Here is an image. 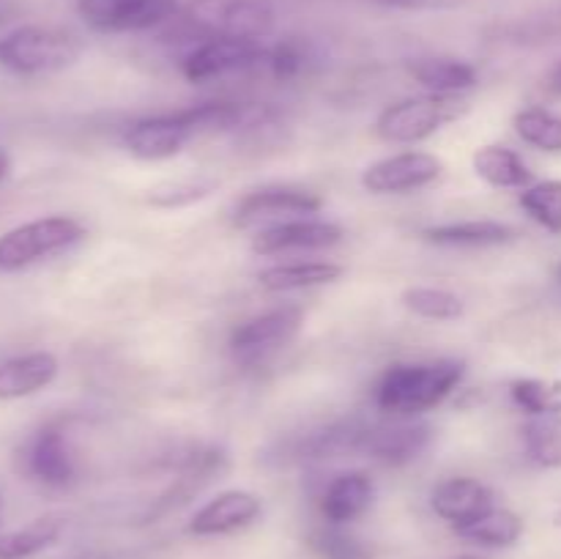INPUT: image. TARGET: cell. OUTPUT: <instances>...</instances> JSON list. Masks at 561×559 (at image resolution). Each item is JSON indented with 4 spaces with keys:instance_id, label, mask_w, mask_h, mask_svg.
<instances>
[{
    "instance_id": "obj_18",
    "label": "cell",
    "mask_w": 561,
    "mask_h": 559,
    "mask_svg": "<svg viewBox=\"0 0 561 559\" xmlns=\"http://www.w3.org/2000/svg\"><path fill=\"white\" fill-rule=\"evenodd\" d=\"M376 497V486L365 471H345L327 486L321 497V513L332 524H345L365 513Z\"/></svg>"
},
{
    "instance_id": "obj_29",
    "label": "cell",
    "mask_w": 561,
    "mask_h": 559,
    "mask_svg": "<svg viewBox=\"0 0 561 559\" xmlns=\"http://www.w3.org/2000/svg\"><path fill=\"white\" fill-rule=\"evenodd\" d=\"M510 395L529 417L561 411V384L542 381V378H518L510 384Z\"/></svg>"
},
{
    "instance_id": "obj_14",
    "label": "cell",
    "mask_w": 561,
    "mask_h": 559,
    "mask_svg": "<svg viewBox=\"0 0 561 559\" xmlns=\"http://www.w3.org/2000/svg\"><path fill=\"white\" fill-rule=\"evenodd\" d=\"M431 504L436 515L453 524V529L471 524L474 518L485 515L488 510L496 507L491 488L480 480H471V477H453V480L438 482L433 488Z\"/></svg>"
},
{
    "instance_id": "obj_16",
    "label": "cell",
    "mask_w": 561,
    "mask_h": 559,
    "mask_svg": "<svg viewBox=\"0 0 561 559\" xmlns=\"http://www.w3.org/2000/svg\"><path fill=\"white\" fill-rule=\"evenodd\" d=\"M27 471L38 482L53 488H64L75 480V458L69 453V444L60 427L47 425L33 436L27 444Z\"/></svg>"
},
{
    "instance_id": "obj_37",
    "label": "cell",
    "mask_w": 561,
    "mask_h": 559,
    "mask_svg": "<svg viewBox=\"0 0 561 559\" xmlns=\"http://www.w3.org/2000/svg\"><path fill=\"white\" fill-rule=\"evenodd\" d=\"M466 559H469V557H466Z\"/></svg>"
},
{
    "instance_id": "obj_34",
    "label": "cell",
    "mask_w": 561,
    "mask_h": 559,
    "mask_svg": "<svg viewBox=\"0 0 561 559\" xmlns=\"http://www.w3.org/2000/svg\"><path fill=\"white\" fill-rule=\"evenodd\" d=\"M553 85H557L559 91H561V66L557 69V75H553Z\"/></svg>"
},
{
    "instance_id": "obj_27",
    "label": "cell",
    "mask_w": 561,
    "mask_h": 559,
    "mask_svg": "<svg viewBox=\"0 0 561 559\" xmlns=\"http://www.w3.org/2000/svg\"><path fill=\"white\" fill-rule=\"evenodd\" d=\"M515 132L524 137L529 146L542 148V151L561 153V115L548 113L542 107L520 110L515 115Z\"/></svg>"
},
{
    "instance_id": "obj_9",
    "label": "cell",
    "mask_w": 561,
    "mask_h": 559,
    "mask_svg": "<svg viewBox=\"0 0 561 559\" xmlns=\"http://www.w3.org/2000/svg\"><path fill=\"white\" fill-rule=\"evenodd\" d=\"M444 173V162L427 151H405L378 159L362 173L365 190L376 195H405L433 184Z\"/></svg>"
},
{
    "instance_id": "obj_6",
    "label": "cell",
    "mask_w": 561,
    "mask_h": 559,
    "mask_svg": "<svg viewBox=\"0 0 561 559\" xmlns=\"http://www.w3.org/2000/svg\"><path fill=\"white\" fill-rule=\"evenodd\" d=\"M77 11L93 31L135 33L173 20L179 0H80Z\"/></svg>"
},
{
    "instance_id": "obj_21",
    "label": "cell",
    "mask_w": 561,
    "mask_h": 559,
    "mask_svg": "<svg viewBox=\"0 0 561 559\" xmlns=\"http://www.w3.org/2000/svg\"><path fill=\"white\" fill-rule=\"evenodd\" d=\"M409 71L431 93H463L477 85L474 66L458 58H420Z\"/></svg>"
},
{
    "instance_id": "obj_15",
    "label": "cell",
    "mask_w": 561,
    "mask_h": 559,
    "mask_svg": "<svg viewBox=\"0 0 561 559\" xmlns=\"http://www.w3.org/2000/svg\"><path fill=\"white\" fill-rule=\"evenodd\" d=\"M261 515V499L250 491H225L201 507L190 521V532L197 537L228 535L244 529Z\"/></svg>"
},
{
    "instance_id": "obj_22",
    "label": "cell",
    "mask_w": 561,
    "mask_h": 559,
    "mask_svg": "<svg viewBox=\"0 0 561 559\" xmlns=\"http://www.w3.org/2000/svg\"><path fill=\"white\" fill-rule=\"evenodd\" d=\"M343 277V266L329 261L310 263H283V266H268L257 274V283L266 290H299L316 288V285L334 283Z\"/></svg>"
},
{
    "instance_id": "obj_5",
    "label": "cell",
    "mask_w": 561,
    "mask_h": 559,
    "mask_svg": "<svg viewBox=\"0 0 561 559\" xmlns=\"http://www.w3.org/2000/svg\"><path fill=\"white\" fill-rule=\"evenodd\" d=\"M85 236L75 217H44L0 236V272H20L55 252L69 250Z\"/></svg>"
},
{
    "instance_id": "obj_33",
    "label": "cell",
    "mask_w": 561,
    "mask_h": 559,
    "mask_svg": "<svg viewBox=\"0 0 561 559\" xmlns=\"http://www.w3.org/2000/svg\"><path fill=\"white\" fill-rule=\"evenodd\" d=\"M9 170H11V159H9V153H5L3 148H0V181H3L5 175H9Z\"/></svg>"
},
{
    "instance_id": "obj_20",
    "label": "cell",
    "mask_w": 561,
    "mask_h": 559,
    "mask_svg": "<svg viewBox=\"0 0 561 559\" xmlns=\"http://www.w3.org/2000/svg\"><path fill=\"white\" fill-rule=\"evenodd\" d=\"M422 236L433 244L444 247H493L513 241L515 230L504 223H493V219H466V223L436 225Z\"/></svg>"
},
{
    "instance_id": "obj_17",
    "label": "cell",
    "mask_w": 561,
    "mask_h": 559,
    "mask_svg": "<svg viewBox=\"0 0 561 559\" xmlns=\"http://www.w3.org/2000/svg\"><path fill=\"white\" fill-rule=\"evenodd\" d=\"M58 376V360L47 351L14 356L0 365V400H16L36 395L38 389L49 387Z\"/></svg>"
},
{
    "instance_id": "obj_23",
    "label": "cell",
    "mask_w": 561,
    "mask_h": 559,
    "mask_svg": "<svg viewBox=\"0 0 561 559\" xmlns=\"http://www.w3.org/2000/svg\"><path fill=\"white\" fill-rule=\"evenodd\" d=\"M455 535L463 537V540L477 543V546L485 548H507L515 546L524 535V521L513 513V510L493 507L485 515L474 518L471 524L458 526Z\"/></svg>"
},
{
    "instance_id": "obj_8",
    "label": "cell",
    "mask_w": 561,
    "mask_h": 559,
    "mask_svg": "<svg viewBox=\"0 0 561 559\" xmlns=\"http://www.w3.org/2000/svg\"><path fill=\"white\" fill-rule=\"evenodd\" d=\"M266 58L268 49L257 38H206L181 60V71L190 82H206L230 71L250 69Z\"/></svg>"
},
{
    "instance_id": "obj_26",
    "label": "cell",
    "mask_w": 561,
    "mask_h": 559,
    "mask_svg": "<svg viewBox=\"0 0 561 559\" xmlns=\"http://www.w3.org/2000/svg\"><path fill=\"white\" fill-rule=\"evenodd\" d=\"M403 305L409 307L414 316L427 318V321H455L463 316V301L455 296L453 290L444 288H405Z\"/></svg>"
},
{
    "instance_id": "obj_31",
    "label": "cell",
    "mask_w": 561,
    "mask_h": 559,
    "mask_svg": "<svg viewBox=\"0 0 561 559\" xmlns=\"http://www.w3.org/2000/svg\"><path fill=\"white\" fill-rule=\"evenodd\" d=\"M268 69L277 80H290L301 71V64H305V53L296 42H279L277 47L268 49V58H266Z\"/></svg>"
},
{
    "instance_id": "obj_13",
    "label": "cell",
    "mask_w": 561,
    "mask_h": 559,
    "mask_svg": "<svg viewBox=\"0 0 561 559\" xmlns=\"http://www.w3.org/2000/svg\"><path fill=\"white\" fill-rule=\"evenodd\" d=\"M190 140L192 132L186 129L184 121L175 113L142 118L137 124H131L129 132H126V148H129V153L137 159H146V162L175 157V153L184 151V146Z\"/></svg>"
},
{
    "instance_id": "obj_7",
    "label": "cell",
    "mask_w": 561,
    "mask_h": 559,
    "mask_svg": "<svg viewBox=\"0 0 561 559\" xmlns=\"http://www.w3.org/2000/svg\"><path fill=\"white\" fill-rule=\"evenodd\" d=\"M301 310L299 307H279V310L263 312V316L250 318L230 334V351L244 365L266 360L277 354L279 349L290 343L301 329Z\"/></svg>"
},
{
    "instance_id": "obj_36",
    "label": "cell",
    "mask_w": 561,
    "mask_h": 559,
    "mask_svg": "<svg viewBox=\"0 0 561 559\" xmlns=\"http://www.w3.org/2000/svg\"><path fill=\"white\" fill-rule=\"evenodd\" d=\"M557 274H559V280H561V266H559V269H557Z\"/></svg>"
},
{
    "instance_id": "obj_25",
    "label": "cell",
    "mask_w": 561,
    "mask_h": 559,
    "mask_svg": "<svg viewBox=\"0 0 561 559\" xmlns=\"http://www.w3.org/2000/svg\"><path fill=\"white\" fill-rule=\"evenodd\" d=\"M60 524L58 518H38L33 524L22 526V529L11 532L0 540V559H27L33 554L44 551V548L53 546L60 537Z\"/></svg>"
},
{
    "instance_id": "obj_35",
    "label": "cell",
    "mask_w": 561,
    "mask_h": 559,
    "mask_svg": "<svg viewBox=\"0 0 561 559\" xmlns=\"http://www.w3.org/2000/svg\"><path fill=\"white\" fill-rule=\"evenodd\" d=\"M557 526H561V510L557 513Z\"/></svg>"
},
{
    "instance_id": "obj_12",
    "label": "cell",
    "mask_w": 561,
    "mask_h": 559,
    "mask_svg": "<svg viewBox=\"0 0 561 559\" xmlns=\"http://www.w3.org/2000/svg\"><path fill=\"white\" fill-rule=\"evenodd\" d=\"M321 208V197L312 192L294 190V186H266L244 195L236 206V225L239 228H252L257 223H288L283 217H296V214H316Z\"/></svg>"
},
{
    "instance_id": "obj_28",
    "label": "cell",
    "mask_w": 561,
    "mask_h": 559,
    "mask_svg": "<svg viewBox=\"0 0 561 559\" xmlns=\"http://www.w3.org/2000/svg\"><path fill=\"white\" fill-rule=\"evenodd\" d=\"M520 206L535 223L551 233H561V181H540L520 192Z\"/></svg>"
},
{
    "instance_id": "obj_32",
    "label": "cell",
    "mask_w": 561,
    "mask_h": 559,
    "mask_svg": "<svg viewBox=\"0 0 561 559\" xmlns=\"http://www.w3.org/2000/svg\"><path fill=\"white\" fill-rule=\"evenodd\" d=\"M208 192H211V184H192V181H184V184H170L168 192L164 190H157L151 195V203H157V206H184V203H192V201H201V197H206Z\"/></svg>"
},
{
    "instance_id": "obj_11",
    "label": "cell",
    "mask_w": 561,
    "mask_h": 559,
    "mask_svg": "<svg viewBox=\"0 0 561 559\" xmlns=\"http://www.w3.org/2000/svg\"><path fill=\"white\" fill-rule=\"evenodd\" d=\"M431 442L427 422H383L362 427L359 453L381 460L387 466H403L414 460Z\"/></svg>"
},
{
    "instance_id": "obj_10",
    "label": "cell",
    "mask_w": 561,
    "mask_h": 559,
    "mask_svg": "<svg viewBox=\"0 0 561 559\" xmlns=\"http://www.w3.org/2000/svg\"><path fill=\"white\" fill-rule=\"evenodd\" d=\"M343 241V228L327 219H288L274 223L252 236L257 255H279L290 250H327Z\"/></svg>"
},
{
    "instance_id": "obj_30",
    "label": "cell",
    "mask_w": 561,
    "mask_h": 559,
    "mask_svg": "<svg viewBox=\"0 0 561 559\" xmlns=\"http://www.w3.org/2000/svg\"><path fill=\"white\" fill-rule=\"evenodd\" d=\"M310 548L323 559H370V548L359 537L334 526L312 532Z\"/></svg>"
},
{
    "instance_id": "obj_1",
    "label": "cell",
    "mask_w": 561,
    "mask_h": 559,
    "mask_svg": "<svg viewBox=\"0 0 561 559\" xmlns=\"http://www.w3.org/2000/svg\"><path fill=\"white\" fill-rule=\"evenodd\" d=\"M460 360H436L425 365H392L376 387L378 409L394 417H414L436 409L463 381Z\"/></svg>"
},
{
    "instance_id": "obj_3",
    "label": "cell",
    "mask_w": 561,
    "mask_h": 559,
    "mask_svg": "<svg viewBox=\"0 0 561 559\" xmlns=\"http://www.w3.org/2000/svg\"><path fill=\"white\" fill-rule=\"evenodd\" d=\"M469 102L460 93H422L394 102L378 115L376 132L387 142H422L442 126L466 115Z\"/></svg>"
},
{
    "instance_id": "obj_24",
    "label": "cell",
    "mask_w": 561,
    "mask_h": 559,
    "mask_svg": "<svg viewBox=\"0 0 561 559\" xmlns=\"http://www.w3.org/2000/svg\"><path fill=\"white\" fill-rule=\"evenodd\" d=\"M526 449L531 460L546 469H559L561 466V411L553 414H535L524 425Z\"/></svg>"
},
{
    "instance_id": "obj_2",
    "label": "cell",
    "mask_w": 561,
    "mask_h": 559,
    "mask_svg": "<svg viewBox=\"0 0 561 559\" xmlns=\"http://www.w3.org/2000/svg\"><path fill=\"white\" fill-rule=\"evenodd\" d=\"M82 55V42L64 27L22 25L0 38V66L14 75H53Z\"/></svg>"
},
{
    "instance_id": "obj_4",
    "label": "cell",
    "mask_w": 561,
    "mask_h": 559,
    "mask_svg": "<svg viewBox=\"0 0 561 559\" xmlns=\"http://www.w3.org/2000/svg\"><path fill=\"white\" fill-rule=\"evenodd\" d=\"M186 31L206 38H257L274 27L268 0H192L181 14Z\"/></svg>"
},
{
    "instance_id": "obj_19",
    "label": "cell",
    "mask_w": 561,
    "mask_h": 559,
    "mask_svg": "<svg viewBox=\"0 0 561 559\" xmlns=\"http://www.w3.org/2000/svg\"><path fill=\"white\" fill-rule=\"evenodd\" d=\"M474 173L496 190H526L531 186V170L524 159L504 146H482L471 157Z\"/></svg>"
}]
</instances>
